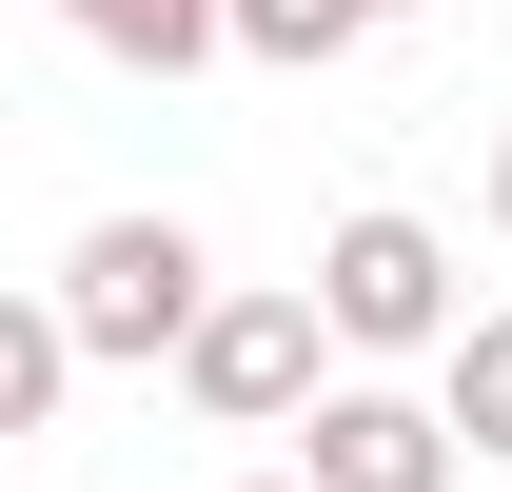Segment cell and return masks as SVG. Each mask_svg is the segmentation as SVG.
I'll use <instances>...</instances> for the list:
<instances>
[{
	"mask_svg": "<svg viewBox=\"0 0 512 492\" xmlns=\"http://www.w3.org/2000/svg\"><path fill=\"white\" fill-rule=\"evenodd\" d=\"M79 40H99V60H138V79H197L217 60V0H60Z\"/></svg>",
	"mask_w": 512,
	"mask_h": 492,
	"instance_id": "7",
	"label": "cell"
},
{
	"mask_svg": "<svg viewBox=\"0 0 512 492\" xmlns=\"http://www.w3.org/2000/svg\"><path fill=\"white\" fill-rule=\"evenodd\" d=\"M237 492H316V473H237Z\"/></svg>",
	"mask_w": 512,
	"mask_h": 492,
	"instance_id": "10",
	"label": "cell"
},
{
	"mask_svg": "<svg viewBox=\"0 0 512 492\" xmlns=\"http://www.w3.org/2000/svg\"><path fill=\"white\" fill-rule=\"evenodd\" d=\"M197 296H217L197 217H79V256H60V335H79V374H99V355L158 374V355L197 335Z\"/></svg>",
	"mask_w": 512,
	"mask_h": 492,
	"instance_id": "2",
	"label": "cell"
},
{
	"mask_svg": "<svg viewBox=\"0 0 512 492\" xmlns=\"http://www.w3.org/2000/svg\"><path fill=\"white\" fill-rule=\"evenodd\" d=\"M453 315H473V296H453V237H434V217L355 197V217L316 237V335H335V355H434Z\"/></svg>",
	"mask_w": 512,
	"mask_h": 492,
	"instance_id": "3",
	"label": "cell"
},
{
	"mask_svg": "<svg viewBox=\"0 0 512 492\" xmlns=\"http://www.w3.org/2000/svg\"><path fill=\"white\" fill-rule=\"evenodd\" d=\"M316 374H335L316 276H217V296H197V335H178V394H197L217 433H296V414H316Z\"/></svg>",
	"mask_w": 512,
	"mask_h": 492,
	"instance_id": "1",
	"label": "cell"
},
{
	"mask_svg": "<svg viewBox=\"0 0 512 492\" xmlns=\"http://www.w3.org/2000/svg\"><path fill=\"white\" fill-rule=\"evenodd\" d=\"M434 414H453V453L512 473V315H453V335H434Z\"/></svg>",
	"mask_w": 512,
	"mask_h": 492,
	"instance_id": "5",
	"label": "cell"
},
{
	"mask_svg": "<svg viewBox=\"0 0 512 492\" xmlns=\"http://www.w3.org/2000/svg\"><path fill=\"white\" fill-rule=\"evenodd\" d=\"M375 20H414V0H375Z\"/></svg>",
	"mask_w": 512,
	"mask_h": 492,
	"instance_id": "11",
	"label": "cell"
},
{
	"mask_svg": "<svg viewBox=\"0 0 512 492\" xmlns=\"http://www.w3.org/2000/svg\"><path fill=\"white\" fill-rule=\"evenodd\" d=\"M493 237H512V138H493Z\"/></svg>",
	"mask_w": 512,
	"mask_h": 492,
	"instance_id": "9",
	"label": "cell"
},
{
	"mask_svg": "<svg viewBox=\"0 0 512 492\" xmlns=\"http://www.w3.org/2000/svg\"><path fill=\"white\" fill-rule=\"evenodd\" d=\"M296 473H316V492H453V414H434V394H394V374H316Z\"/></svg>",
	"mask_w": 512,
	"mask_h": 492,
	"instance_id": "4",
	"label": "cell"
},
{
	"mask_svg": "<svg viewBox=\"0 0 512 492\" xmlns=\"http://www.w3.org/2000/svg\"><path fill=\"white\" fill-rule=\"evenodd\" d=\"M79 394V335H60V296H0V433H40Z\"/></svg>",
	"mask_w": 512,
	"mask_h": 492,
	"instance_id": "8",
	"label": "cell"
},
{
	"mask_svg": "<svg viewBox=\"0 0 512 492\" xmlns=\"http://www.w3.org/2000/svg\"><path fill=\"white\" fill-rule=\"evenodd\" d=\"M217 40H237V60H276V79H316V60H355V40H375V0H217Z\"/></svg>",
	"mask_w": 512,
	"mask_h": 492,
	"instance_id": "6",
	"label": "cell"
}]
</instances>
